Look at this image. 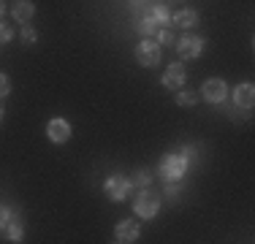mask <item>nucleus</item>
Masks as SVG:
<instances>
[{
	"label": "nucleus",
	"instance_id": "obj_1",
	"mask_svg": "<svg viewBox=\"0 0 255 244\" xmlns=\"http://www.w3.org/2000/svg\"><path fill=\"white\" fill-rule=\"evenodd\" d=\"M130 11H133V30L141 38H155V33L160 27L152 16V3H130Z\"/></svg>",
	"mask_w": 255,
	"mask_h": 244
},
{
	"label": "nucleus",
	"instance_id": "obj_2",
	"mask_svg": "<svg viewBox=\"0 0 255 244\" xmlns=\"http://www.w3.org/2000/svg\"><path fill=\"white\" fill-rule=\"evenodd\" d=\"M187 163L185 157L179 155V152H166V155L160 157V166H157V176H160L163 182H179L182 176L187 174Z\"/></svg>",
	"mask_w": 255,
	"mask_h": 244
},
{
	"label": "nucleus",
	"instance_id": "obj_3",
	"mask_svg": "<svg viewBox=\"0 0 255 244\" xmlns=\"http://www.w3.org/2000/svg\"><path fill=\"white\" fill-rule=\"evenodd\" d=\"M228 84L223 82V79H217V76H212V79H206V82L201 84V90H198V98L206 103H212V106H220V103H226L228 101Z\"/></svg>",
	"mask_w": 255,
	"mask_h": 244
},
{
	"label": "nucleus",
	"instance_id": "obj_4",
	"mask_svg": "<svg viewBox=\"0 0 255 244\" xmlns=\"http://www.w3.org/2000/svg\"><path fill=\"white\" fill-rule=\"evenodd\" d=\"M133 212H136V217L141 220H152L157 212H160V195L152 193L147 187V190H138L136 201H133Z\"/></svg>",
	"mask_w": 255,
	"mask_h": 244
},
{
	"label": "nucleus",
	"instance_id": "obj_5",
	"mask_svg": "<svg viewBox=\"0 0 255 244\" xmlns=\"http://www.w3.org/2000/svg\"><path fill=\"white\" fill-rule=\"evenodd\" d=\"M130 179H128L125 174H112L106 176V182H103V193L109 195V201H114V204H123V201L130 195Z\"/></svg>",
	"mask_w": 255,
	"mask_h": 244
},
{
	"label": "nucleus",
	"instance_id": "obj_6",
	"mask_svg": "<svg viewBox=\"0 0 255 244\" xmlns=\"http://www.w3.org/2000/svg\"><path fill=\"white\" fill-rule=\"evenodd\" d=\"M206 49V38L204 35H193L185 33L182 38H177V54L182 60H198Z\"/></svg>",
	"mask_w": 255,
	"mask_h": 244
},
{
	"label": "nucleus",
	"instance_id": "obj_7",
	"mask_svg": "<svg viewBox=\"0 0 255 244\" xmlns=\"http://www.w3.org/2000/svg\"><path fill=\"white\" fill-rule=\"evenodd\" d=\"M136 63L138 65H144V68H155L157 63H160V54H163V49L155 44L152 38H141L138 41V46H136Z\"/></svg>",
	"mask_w": 255,
	"mask_h": 244
},
{
	"label": "nucleus",
	"instance_id": "obj_8",
	"mask_svg": "<svg viewBox=\"0 0 255 244\" xmlns=\"http://www.w3.org/2000/svg\"><path fill=\"white\" fill-rule=\"evenodd\" d=\"M228 95H231V103H234L236 109H242V112H253V103H255V87H253V82L236 84Z\"/></svg>",
	"mask_w": 255,
	"mask_h": 244
},
{
	"label": "nucleus",
	"instance_id": "obj_9",
	"mask_svg": "<svg viewBox=\"0 0 255 244\" xmlns=\"http://www.w3.org/2000/svg\"><path fill=\"white\" fill-rule=\"evenodd\" d=\"M185 82H187V71H185L182 63H171L166 71H163V76H160V84L166 90H174V93L185 87Z\"/></svg>",
	"mask_w": 255,
	"mask_h": 244
},
{
	"label": "nucleus",
	"instance_id": "obj_10",
	"mask_svg": "<svg viewBox=\"0 0 255 244\" xmlns=\"http://www.w3.org/2000/svg\"><path fill=\"white\" fill-rule=\"evenodd\" d=\"M141 236V223H136V220H120L117 225H114V239L120 244H133Z\"/></svg>",
	"mask_w": 255,
	"mask_h": 244
},
{
	"label": "nucleus",
	"instance_id": "obj_11",
	"mask_svg": "<svg viewBox=\"0 0 255 244\" xmlns=\"http://www.w3.org/2000/svg\"><path fill=\"white\" fill-rule=\"evenodd\" d=\"M46 136H49L52 144H65L71 138V122L63 117H54L46 122Z\"/></svg>",
	"mask_w": 255,
	"mask_h": 244
},
{
	"label": "nucleus",
	"instance_id": "obj_12",
	"mask_svg": "<svg viewBox=\"0 0 255 244\" xmlns=\"http://www.w3.org/2000/svg\"><path fill=\"white\" fill-rule=\"evenodd\" d=\"M198 24V11H193V8H182L177 11V14L171 16V30L174 27H179V30H193Z\"/></svg>",
	"mask_w": 255,
	"mask_h": 244
},
{
	"label": "nucleus",
	"instance_id": "obj_13",
	"mask_svg": "<svg viewBox=\"0 0 255 244\" xmlns=\"http://www.w3.org/2000/svg\"><path fill=\"white\" fill-rule=\"evenodd\" d=\"M11 14H14L16 22L30 24V19H33V14H35V3L33 0H16V3H11Z\"/></svg>",
	"mask_w": 255,
	"mask_h": 244
},
{
	"label": "nucleus",
	"instance_id": "obj_14",
	"mask_svg": "<svg viewBox=\"0 0 255 244\" xmlns=\"http://www.w3.org/2000/svg\"><path fill=\"white\" fill-rule=\"evenodd\" d=\"M130 187H138V190H147L149 185H152V168H147V166H141V168H136L130 176Z\"/></svg>",
	"mask_w": 255,
	"mask_h": 244
},
{
	"label": "nucleus",
	"instance_id": "obj_15",
	"mask_svg": "<svg viewBox=\"0 0 255 244\" xmlns=\"http://www.w3.org/2000/svg\"><path fill=\"white\" fill-rule=\"evenodd\" d=\"M16 220H22L19 209H14V206H0V234H5V228L11 223H16Z\"/></svg>",
	"mask_w": 255,
	"mask_h": 244
},
{
	"label": "nucleus",
	"instance_id": "obj_16",
	"mask_svg": "<svg viewBox=\"0 0 255 244\" xmlns=\"http://www.w3.org/2000/svg\"><path fill=\"white\" fill-rule=\"evenodd\" d=\"M5 239H8V242H22V239H25V223H22V220H16V223H11L8 225V228H5Z\"/></svg>",
	"mask_w": 255,
	"mask_h": 244
},
{
	"label": "nucleus",
	"instance_id": "obj_17",
	"mask_svg": "<svg viewBox=\"0 0 255 244\" xmlns=\"http://www.w3.org/2000/svg\"><path fill=\"white\" fill-rule=\"evenodd\" d=\"M177 103L179 106H196L198 103V93L196 90H190V87H182V90H177Z\"/></svg>",
	"mask_w": 255,
	"mask_h": 244
},
{
	"label": "nucleus",
	"instance_id": "obj_18",
	"mask_svg": "<svg viewBox=\"0 0 255 244\" xmlns=\"http://www.w3.org/2000/svg\"><path fill=\"white\" fill-rule=\"evenodd\" d=\"M152 41H155L157 46H171V44H174V30H171V27H163V30H157Z\"/></svg>",
	"mask_w": 255,
	"mask_h": 244
},
{
	"label": "nucleus",
	"instance_id": "obj_19",
	"mask_svg": "<svg viewBox=\"0 0 255 244\" xmlns=\"http://www.w3.org/2000/svg\"><path fill=\"white\" fill-rule=\"evenodd\" d=\"M19 35H22V44H27V46H33L35 41H38V30H35L33 24H22Z\"/></svg>",
	"mask_w": 255,
	"mask_h": 244
},
{
	"label": "nucleus",
	"instance_id": "obj_20",
	"mask_svg": "<svg viewBox=\"0 0 255 244\" xmlns=\"http://www.w3.org/2000/svg\"><path fill=\"white\" fill-rule=\"evenodd\" d=\"M179 155L185 157V163H187V166H196V160H198V149H196L193 144H185V146L179 149Z\"/></svg>",
	"mask_w": 255,
	"mask_h": 244
},
{
	"label": "nucleus",
	"instance_id": "obj_21",
	"mask_svg": "<svg viewBox=\"0 0 255 244\" xmlns=\"http://www.w3.org/2000/svg\"><path fill=\"white\" fill-rule=\"evenodd\" d=\"M166 198L171 201V204H177V201L182 198V187H179V182H166Z\"/></svg>",
	"mask_w": 255,
	"mask_h": 244
},
{
	"label": "nucleus",
	"instance_id": "obj_22",
	"mask_svg": "<svg viewBox=\"0 0 255 244\" xmlns=\"http://www.w3.org/2000/svg\"><path fill=\"white\" fill-rule=\"evenodd\" d=\"M11 38H14V27H11V24H5L3 19H0V44H8Z\"/></svg>",
	"mask_w": 255,
	"mask_h": 244
},
{
	"label": "nucleus",
	"instance_id": "obj_23",
	"mask_svg": "<svg viewBox=\"0 0 255 244\" xmlns=\"http://www.w3.org/2000/svg\"><path fill=\"white\" fill-rule=\"evenodd\" d=\"M5 95H11V79L5 76V73H0V101H3Z\"/></svg>",
	"mask_w": 255,
	"mask_h": 244
},
{
	"label": "nucleus",
	"instance_id": "obj_24",
	"mask_svg": "<svg viewBox=\"0 0 255 244\" xmlns=\"http://www.w3.org/2000/svg\"><path fill=\"white\" fill-rule=\"evenodd\" d=\"M5 5H8V3H3V0H0V19H3V14H5Z\"/></svg>",
	"mask_w": 255,
	"mask_h": 244
},
{
	"label": "nucleus",
	"instance_id": "obj_25",
	"mask_svg": "<svg viewBox=\"0 0 255 244\" xmlns=\"http://www.w3.org/2000/svg\"><path fill=\"white\" fill-rule=\"evenodd\" d=\"M3 114H5V112H3V106H0V122H3Z\"/></svg>",
	"mask_w": 255,
	"mask_h": 244
},
{
	"label": "nucleus",
	"instance_id": "obj_26",
	"mask_svg": "<svg viewBox=\"0 0 255 244\" xmlns=\"http://www.w3.org/2000/svg\"><path fill=\"white\" fill-rule=\"evenodd\" d=\"M114 244H120V242H114Z\"/></svg>",
	"mask_w": 255,
	"mask_h": 244
}]
</instances>
